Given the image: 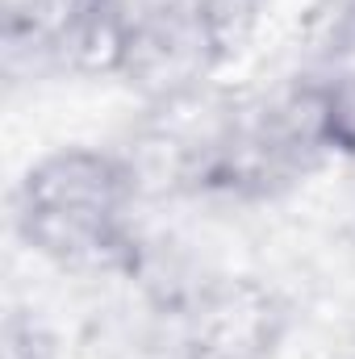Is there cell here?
<instances>
[{
    "label": "cell",
    "instance_id": "cell-1",
    "mask_svg": "<svg viewBox=\"0 0 355 359\" xmlns=\"http://www.w3.org/2000/svg\"><path fill=\"white\" fill-rule=\"evenodd\" d=\"M343 155H355V88L301 72L264 96L205 104L176 142V180L196 196L267 201Z\"/></svg>",
    "mask_w": 355,
    "mask_h": 359
},
{
    "label": "cell",
    "instance_id": "cell-2",
    "mask_svg": "<svg viewBox=\"0 0 355 359\" xmlns=\"http://www.w3.org/2000/svg\"><path fill=\"white\" fill-rule=\"evenodd\" d=\"M17 238L67 271H130L142 255V176L100 147L42 155L13 192Z\"/></svg>",
    "mask_w": 355,
    "mask_h": 359
},
{
    "label": "cell",
    "instance_id": "cell-3",
    "mask_svg": "<svg viewBox=\"0 0 355 359\" xmlns=\"http://www.w3.org/2000/svg\"><path fill=\"white\" fill-rule=\"evenodd\" d=\"M284 326L288 313L272 288L247 276L213 280L180 313V351L184 359H267Z\"/></svg>",
    "mask_w": 355,
    "mask_h": 359
},
{
    "label": "cell",
    "instance_id": "cell-4",
    "mask_svg": "<svg viewBox=\"0 0 355 359\" xmlns=\"http://www.w3.org/2000/svg\"><path fill=\"white\" fill-rule=\"evenodd\" d=\"M309 72L330 76V80L355 88V0H343L326 17L322 38H318V63Z\"/></svg>",
    "mask_w": 355,
    "mask_h": 359
}]
</instances>
